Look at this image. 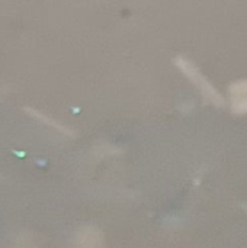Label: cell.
Listing matches in <instances>:
<instances>
[]
</instances>
